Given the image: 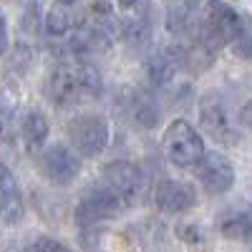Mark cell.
Here are the masks:
<instances>
[{
    "instance_id": "10",
    "label": "cell",
    "mask_w": 252,
    "mask_h": 252,
    "mask_svg": "<svg viewBox=\"0 0 252 252\" xmlns=\"http://www.w3.org/2000/svg\"><path fill=\"white\" fill-rule=\"evenodd\" d=\"M199 179L209 194H224L235 184V166L220 152H207L199 161Z\"/></svg>"
},
{
    "instance_id": "2",
    "label": "cell",
    "mask_w": 252,
    "mask_h": 252,
    "mask_svg": "<svg viewBox=\"0 0 252 252\" xmlns=\"http://www.w3.org/2000/svg\"><path fill=\"white\" fill-rule=\"evenodd\" d=\"M245 35V23L242 15L224 3H209L202 5V18H199V31H197V43L204 48L215 51L224 43H237Z\"/></svg>"
},
{
    "instance_id": "11",
    "label": "cell",
    "mask_w": 252,
    "mask_h": 252,
    "mask_svg": "<svg viewBox=\"0 0 252 252\" xmlns=\"http://www.w3.org/2000/svg\"><path fill=\"white\" fill-rule=\"evenodd\" d=\"M23 215H26V202L20 194L18 179L5 164H0V220H3V224L15 227L23 220Z\"/></svg>"
},
{
    "instance_id": "14",
    "label": "cell",
    "mask_w": 252,
    "mask_h": 252,
    "mask_svg": "<svg viewBox=\"0 0 252 252\" xmlns=\"http://www.w3.org/2000/svg\"><path fill=\"white\" fill-rule=\"evenodd\" d=\"M217 227L227 240L252 242V204H229L220 212Z\"/></svg>"
},
{
    "instance_id": "22",
    "label": "cell",
    "mask_w": 252,
    "mask_h": 252,
    "mask_svg": "<svg viewBox=\"0 0 252 252\" xmlns=\"http://www.w3.org/2000/svg\"><path fill=\"white\" fill-rule=\"evenodd\" d=\"M242 116H245V121H247V124L252 126V101L247 103V109H245V114H242Z\"/></svg>"
},
{
    "instance_id": "6",
    "label": "cell",
    "mask_w": 252,
    "mask_h": 252,
    "mask_svg": "<svg viewBox=\"0 0 252 252\" xmlns=\"http://www.w3.org/2000/svg\"><path fill=\"white\" fill-rule=\"evenodd\" d=\"M124 202L114 194V189H109L106 184L91 187L89 192H83L81 202L76 204V222L78 224H96L103 220H111L121 212Z\"/></svg>"
},
{
    "instance_id": "18",
    "label": "cell",
    "mask_w": 252,
    "mask_h": 252,
    "mask_svg": "<svg viewBox=\"0 0 252 252\" xmlns=\"http://www.w3.org/2000/svg\"><path fill=\"white\" fill-rule=\"evenodd\" d=\"M20 252H71V250L66 245H61L58 240H53V237H38L35 242H31Z\"/></svg>"
},
{
    "instance_id": "19",
    "label": "cell",
    "mask_w": 252,
    "mask_h": 252,
    "mask_svg": "<svg viewBox=\"0 0 252 252\" xmlns=\"http://www.w3.org/2000/svg\"><path fill=\"white\" fill-rule=\"evenodd\" d=\"M179 237L184 240V242H192V245H197V242H202V229L199 227H192V224H182L179 229Z\"/></svg>"
},
{
    "instance_id": "9",
    "label": "cell",
    "mask_w": 252,
    "mask_h": 252,
    "mask_svg": "<svg viewBox=\"0 0 252 252\" xmlns=\"http://www.w3.org/2000/svg\"><path fill=\"white\" fill-rule=\"evenodd\" d=\"M154 204L166 215H182V212H189L197 204V192L187 182L164 179L154 189Z\"/></svg>"
},
{
    "instance_id": "3",
    "label": "cell",
    "mask_w": 252,
    "mask_h": 252,
    "mask_svg": "<svg viewBox=\"0 0 252 252\" xmlns=\"http://www.w3.org/2000/svg\"><path fill=\"white\" fill-rule=\"evenodd\" d=\"M164 154L174 166L192 169V166H199L207 152H204L202 136L194 131V126L177 119L164 131Z\"/></svg>"
},
{
    "instance_id": "4",
    "label": "cell",
    "mask_w": 252,
    "mask_h": 252,
    "mask_svg": "<svg viewBox=\"0 0 252 252\" xmlns=\"http://www.w3.org/2000/svg\"><path fill=\"white\" fill-rule=\"evenodd\" d=\"M68 139L83 157H96L109 144V124L98 114H83L68 121Z\"/></svg>"
},
{
    "instance_id": "8",
    "label": "cell",
    "mask_w": 252,
    "mask_h": 252,
    "mask_svg": "<svg viewBox=\"0 0 252 252\" xmlns=\"http://www.w3.org/2000/svg\"><path fill=\"white\" fill-rule=\"evenodd\" d=\"M40 169H43V174L51 184L68 187L81 172V161L71 149L56 144V146H48L43 157H40Z\"/></svg>"
},
{
    "instance_id": "16",
    "label": "cell",
    "mask_w": 252,
    "mask_h": 252,
    "mask_svg": "<svg viewBox=\"0 0 252 252\" xmlns=\"http://www.w3.org/2000/svg\"><path fill=\"white\" fill-rule=\"evenodd\" d=\"M129 111L134 116V121L139 126H146V129H154V126L159 124V103L144 91H131L129 96Z\"/></svg>"
},
{
    "instance_id": "7",
    "label": "cell",
    "mask_w": 252,
    "mask_h": 252,
    "mask_svg": "<svg viewBox=\"0 0 252 252\" xmlns=\"http://www.w3.org/2000/svg\"><path fill=\"white\" fill-rule=\"evenodd\" d=\"M116 10L121 13L116 18L119 35L131 46H144L152 35V8L146 3H124Z\"/></svg>"
},
{
    "instance_id": "20",
    "label": "cell",
    "mask_w": 252,
    "mask_h": 252,
    "mask_svg": "<svg viewBox=\"0 0 252 252\" xmlns=\"http://www.w3.org/2000/svg\"><path fill=\"white\" fill-rule=\"evenodd\" d=\"M237 53L252 61V35H242V38L237 40Z\"/></svg>"
},
{
    "instance_id": "13",
    "label": "cell",
    "mask_w": 252,
    "mask_h": 252,
    "mask_svg": "<svg viewBox=\"0 0 252 252\" xmlns=\"http://www.w3.org/2000/svg\"><path fill=\"white\" fill-rule=\"evenodd\" d=\"M199 116H202V126L207 129V134L215 136L217 141H232L237 136L232 119H229L224 103L217 96H204L202 106H199Z\"/></svg>"
},
{
    "instance_id": "21",
    "label": "cell",
    "mask_w": 252,
    "mask_h": 252,
    "mask_svg": "<svg viewBox=\"0 0 252 252\" xmlns=\"http://www.w3.org/2000/svg\"><path fill=\"white\" fill-rule=\"evenodd\" d=\"M5 33H8L5 18H3V13H0V56H3V51H5Z\"/></svg>"
},
{
    "instance_id": "1",
    "label": "cell",
    "mask_w": 252,
    "mask_h": 252,
    "mask_svg": "<svg viewBox=\"0 0 252 252\" xmlns=\"http://www.w3.org/2000/svg\"><path fill=\"white\" fill-rule=\"evenodd\" d=\"M101 94V73L91 63L61 61L48 78V96L56 106H73L78 101H89Z\"/></svg>"
},
{
    "instance_id": "5",
    "label": "cell",
    "mask_w": 252,
    "mask_h": 252,
    "mask_svg": "<svg viewBox=\"0 0 252 252\" xmlns=\"http://www.w3.org/2000/svg\"><path fill=\"white\" fill-rule=\"evenodd\" d=\"M103 177H106V187L114 189V194L121 202L134 204L146 192V174L134 161H111L103 169Z\"/></svg>"
},
{
    "instance_id": "17",
    "label": "cell",
    "mask_w": 252,
    "mask_h": 252,
    "mask_svg": "<svg viewBox=\"0 0 252 252\" xmlns=\"http://www.w3.org/2000/svg\"><path fill=\"white\" fill-rule=\"evenodd\" d=\"M48 119L40 114V111H31L26 119H23V144L28 152H40L46 146V139H48Z\"/></svg>"
},
{
    "instance_id": "15",
    "label": "cell",
    "mask_w": 252,
    "mask_h": 252,
    "mask_svg": "<svg viewBox=\"0 0 252 252\" xmlns=\"http://www.w3.org/2000/svg\"><path fill=\"white\" fill-rule=\"evenodd\" d=\"M182 66H184V51L169 46V48L157 51L146 61V73H149L154 86H169L174 76L182 71Z\"/></svg>"
},
{
    "instance_id": "12",
    "label": "cell",
    "mask_w": 252,
    "mask_h": 252,
    "mask_svg": "<svg viewBox=\"0 0 252 252\" xmlns=\"http://www.w3.org/2000/svg\"><path fill=\"white\" fill-rule=\"evenodd\" d=\"M83 23L81 8L73 3H51L43 15V31L51 38H66L73 35Z\"/></svg>"
}]
</instances>
